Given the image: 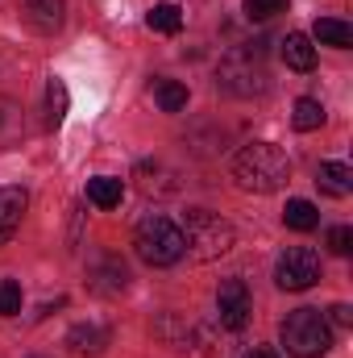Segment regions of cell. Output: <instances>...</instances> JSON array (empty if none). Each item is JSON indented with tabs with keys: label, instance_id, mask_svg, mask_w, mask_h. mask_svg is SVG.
Segmentation results:
<instances>
[{
	"label": "cell",
	"instance_id": "obj_16",
	"mask_svg": "<svg viewBox=\"0 0 353 358\" xmlns=\"http://www.w3.org/2000/svg\"><path fill=\"white\" fill-rule=\"evenodd\" d=\"M329 196H337V200H345L353 192V171L345 163H320V179H316Z\"/></svg>",
	"mask_w": 353,
	"mask_h": 358
},
{
	"label": "cell",
	"instance_id": "obj_30",
	"mask_svg": "<svg viewBox=\"0 0 353 358\" xmlns=\"http://www.w3.org/2000/svg\"><path fill=\"white\" fill-rule=\"evenodd\" d=\"M8 108H13V104H8V100H0V129L8 125Z\"/></svg>",
	"mask_w": 353,
	"mask_h": 358
},
{
	"label": "cell",
	"instance_id": "obj_25",
	"mask_svg": "<svg viewBox=\"0 0 353 358\" xmlns=\"http://www.w3.org/2000/svg\"><path fill=\"white\" fill-rule=\"evenodd\" d=\"M278 13H287V0H246V17L250 21H270Z\"/></svg>",
	"mask_w": 353,
	"mask_h": 358
},
{
	"label": "cell",
	"instance_id": "obj_10",
	"mask_svg": "<svg viewBox=\"0 0 353 358\" xmlns=\"http://www.w3.org/2000/svg\"><path fill=\"white\" fill-rule=\"evenodd\" d=\"M191 346L204 350V358H237V334L225 325H200L191 329Z\"/></svg>",
	"mask_w": 353,
	"mask_h": 358
},
{
	"label": "cell",
	"instance_id": "obj_7",
	"mask_svg": "<svg viewBox=\"0 0 353 358\" xmlns=\"http://www.w3.org/2000/svg\"><path fill=\"white\" fill-rule=\"evenodd\" d=\"M216 313H220V325L241 334L250 325V313H254V296L246 287V279H225L216 287Z\"/></svg>",
	"mask_w": 353,
	"mask_h": 358
},
{
	"label": "cell",
	"instance_id": "obj_12",
	"mask_svg": "<svg viewBox=\"0 0 353 358\" xmlns=\"http://www.w3.org/2000/svg\"><path fill=\"white\" fill-rule=\"evenodd\" d=\"M108 342H112V334L104 329V325H96V321H84V325H71V334H67V346L75 350V355H104L108 350Z\"/></svg>",
	"mask_w": 353,
	"mask_h": 358
},
{
	"label": "cell",
	"instance_id": "obj_29",
	"mask_svg": "<svg viewBox=\"0 0 353 358\" xmlns=\"http://www.w3.org/2000/svg\"><path fill=\"white\" fill-rule=\"evenodd\" d=\"M241 358H278L274 350H266V346H254V350H246Z\"/></svg>",
	"mask_w": 353,
	"mask_h": 358
},
{
	"label": "cell",
	"instance_id": "obj_18",
	"mask_svg": "<svg viewBox=\"0 0 353 358\" xmlns=\"http://www.w3.org/2000/svg\"><path fill=\"white\" fill-rule=\"evenodd\" d=\"M283 221H287V229H299V234H308V229H316V225H320V208H316L312 200H287V208H283Z\"/></svg>",
	"mask_w": 353,
	"mask_h": 358
},
{
	"label": "cell",
	"instance_id": "obj_1",
	"mask_svg": "<svg viewBox=\"0 0 353 358\" xmlns=\"http://www.w3.org/2000/svg\"><path fill=\"white\" fill-rule=\"evenodd\" d=\"M233 179H237V187H246V192L270 196V192H278V187L291 179V163H287L283 146H274V142H250V146H241L237 159H233Z\"/></svg>",
	"mask_w": 353,
	"mask_h": 358
},
{
	"label": "cell",
	"instance_id": "obj_9",
	"mask_svg": "<svg viewBox=\"0 0 353 358\" xmlns=\"http://www.w3.org/2000/svg\"><path fill=\"white\" fill-rule=\"evenodd\" d=\"M21 17L38 34H59L67 21V0H21Z\"/></svg>",
	"mask_w": 353,
	"mask_h": 358
},
{
	"label": "cell",
	"instance_id": "obj_27",
	"mask_svg": "<svg viewBox=\"0 0 353 358\" xmlns=\"http://www.w3.org/2000/svg\"><path fill=\"white\" fill-rule=\"evenodd\" d=\"M324 321H329V325H337V329H350V325H353V308H350V304H333V308L324 313Z\"/></svg>",
	"mask_w": 353,
	"mask_h": 358
},
{
	"label": "cell",
	"instance_id": "obj_4",
	"mask_svg": "<svg viewBox=\"0 0 353 358\" xmlns=\"http://www.w3.org/2000/svg\"><path fill=\"white\" fill-rule=\"evenodd\" d=\"M133 250H137V259L146 267H175L179 259H183V229L171 217L150 213L133 229Z\"/></svg>",
	"mask_w": 353,
	"mask_h": 358
},
{
	"label": "cell",
	"instance_id": "obj_19",
	"mask_svg": "<svg viewBox=\"0 0 353 358\" xmlns=\"http://www.w3.org/2000/svg\"><path fill=\"white\" fill-rule=\"evenodd\" d=\"M291 125H295L299 134L320 129V125H324V104H320V100H312V96L295 100V108H291Z\"/></svg>",
	"mask_w": 353,
	"mask_h": 358
},
{
	"label": "cell",
	"instance_id": "obj_23",
	"mask_svg": "<svg viewBox=\"0 0 353 358\" xmlns=\"http://www.w3.org/2000/svg\"><path fill=\"white\" fill-rule=\"evenodd\" d=\"M67 104H71L67 84H63V80H50V84H46V125H63Z\"/></svg>",
	"mask_w": 353,
	"mask_h": 358
},
{
	"label": "cell",
	"instance_id": "obj_5",
	"mask_svg": "<svg viewBox=\"0 0 353 358\" xmlns=\"http://www.w3.org/2000/svg\"><path fill=\"white\" fill-rule=\"evenodd\" d=\"M278 338H283V350L291 358H320L333 346V325L324 321L320 308H295L278 325Z\"/></svg>",
	"mask_w": 353,
	"mask_h": 358
},
{
	"label": "cell",
	"instance_id": "obj_8",
	"mask_svg": "<svg viewBox=\"0 0 353 358\" xmlns=\"http://www.w3.org/2000/svg\"><path fill=\"white\" fill-rule=\"evenodd\" d=\"M25 208H29V192H25V187H17V183L0 187V246H8L13 234L21 229Z\"/></svg>",
	"mask_w": 353,
	"mask_h": 358
},
{
	"label": "cell",
	"instance_id": "obj_11",
	"mask_svg": "<svg viewBox=\"0 0 353 358\" xmlns=\"http://www.w3.org/2000/svg\"><path fill=\"white\" fill-rule=\"evenodd\" d=\"M129 287V271L121 259H100L96 267H91V292H100V296H121Z\"/></svg>",
	"mask_w": 353,
	"mask_h": 358
},
{
	"label": "cell",
	"instance_id": "obj_24",
	"mask_svg": "<svg viewBox=\"0 0 353 358\" xmlns=\"http://www.w3.org/2000/svg\"><path fill=\"white\" fill-rule=\"evenodd\" d=\"M17 313H21V283L0 279V317H17Z\"/></svg>",
	"mask_w": 353,
	"mask_h": 358
},
{
	"label": "cell",
	"instance_id": "obj_13",
	"mask_svg": "<svg viewBox=\"0 0 353 358\" xmlns=\"http://www.w3.org/2000/svg\"><path fill=\"white\" fill-rule=\"evenodd\" d=\"M133 176H137V187H142L146 196H171V192L179 187L175 176H171L163 163H150V159H146V163H137V171H133Z\"/></svg>",
	"mask_w": 353,
	"mask_h": 358
},
{
	"label": "cell",
	"instance_id": "obj_22",
	"mask_svg": "<svg viewBox=\"0 0 353 358\" xmlns=\"http://www.w3.org/2000/svg\"><path fill=\"white\" fill-rule=\"evenodd\" d=\"M154 100H158L163 113H183L187 108V88L179 80H158L154 84Z\"/></svg>",
	"mask_w": 353,
	"mask_h": 358
},
{
	"label": "cell",
	"instance_id": "obj_6",
	"mask_svg": "<svg viewBox=\"0 0 353 358\" xmlns=\"http://www.w3.org/2000/svg\"><path fill=\"white\" fill-rule=\"evenodd\" d=\"M320 279V255L308 246H287L274 263V283L283 292H308Z\"/></svg>",
	"mask_w": 353,
	"mask_h": 358
},
{
	"label": "cell",
	"instance_id": "obj_17",
	"mask_svg": "<svg viewBox=\"0 0 353 358\" xmlns=\"http://www.w3.org/2000/svg\"><path fill=\"white\" fill-rule=\"evenodd\" d=\"M121 196H125V183H121V179H112V176L88 179V200L96 204V208H117Z\"/></svg>",
	"mask_w": 353,
	"mask_h": 358
},
{
	"label": "cell",
	"instance_id": "obj_15",
	"mask_svg": "<svg viewBox=\"0 0 353 358\" xmlns=\"http://www.w3.org/2000/svg\"><path fill=\"white\" fill-rule=\"evenodd\" d=\"M312 34H316V42H320V46H337V50H350V46H353V25L337 21V17H320Z\"/></svg>",
	"mask_w": 353,
	"mask_h": 358
},
{
	"label": "cell",
	"instance_id": "obj_28",
	"mask_svg": "<svg viewBox=\"0 0 353 358\" xmlns=\"http://www.w3.org/2000/svg\"><path fill=\"white\" fill-rule=\"evenodd\" d=\"M80 221H84V208H71V246L80 242Z\"/></svg>",
	"mask_w": 353,
	"mask_h": 358
},
{
	"label": "cell",
	"instance_id": "obj_26",
	"mask_svg": "<svg viewBox=\"0 0 353 358\" xmlns=\"http://www.w3.org/2000/svg\"><path fill=\"white\" fill-rule=\"evenodd\" d=\"M329 250H333V255H341V259L350 255V250H353V229H350V225H333V229H329Z\"/></svg>",
	"mask_w": 353,
	"mask_h": 358
},
{
	"label": "cell",
	"instance_id": "obj_20",
	"mask_svg": "<svg viewBox=\"0 0 353 358\" xmlns=\"http://www.w3.org/2000/svg\"><path fill=\"white\" fill-rule=\"evenodd\" d=\"M154 334H158V338H163V342H167L171 350H191V329H187V325L179 321L175 313L158 317V321H154Z\"/></svg>",
	"mask_w": 353,
	"mask_h": 358
},
{
	"label": "cell",
	"instance_id": "obj_14",
	"mask_svg": "<svg viewBox=\"0 0 353 358\" xmlns=\"http://www.w3.org/2000/svg\"><path fill=\"white\" fill-rule=\"evenodd\" d=\"M283 63H287L291 71H312V67H316V46H312V38H308V34H287V38H283Z\"/></svg>",
	"mask_w": 353,
	"mask_h": 358
},
{
	"label": "cell",
	"instance_id": "obj_3",
	"mask_svg": "<svg viewBox=\"0 0 353 358\" xmlns=\"http://www.w3.org/2000/svg\"><path fill=\"white\" fill-rule=\"evenodd\" d=\"M266 42H250V46H237L225 55L216 80L229 96H262L270 88V71H266Z\"/></svg>",
	"mask_w": 353,
	"mask_h": 358
},
{
	"label": "cell",
	"instance_id": "obj_2",
	"mask_svg": "<svg viewBox=\"0 0 353 358\" xmlns=\"http://www.w3.org/2000/svg\"><path fill=\"white\" fill-rule=\"evenodd\" d=\"M179 229H183V255L191 263H216L237 246V229L220 213H208V208H191Z\"/></svg>",
	"mask_w": 353,
	"mask_h": 358
},
{
	"label": "cell",
	"instance_id": "obj_21",
	"mask_svg": "<svg viewBox=\"0 0 353 358\" xmlns=\"http://www.w3.org/2000/svg\"><path fill=\"white\" fill-rule=\"evenodd\" d=\"M146 25L154 34H179L183 29V13H179V4H154L146 13Z\"/></svg>",
	"mask_w": 353,
	"mask_h": 358
}]
</instances>
